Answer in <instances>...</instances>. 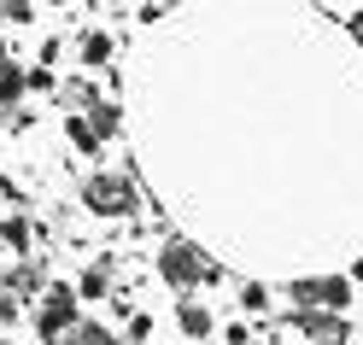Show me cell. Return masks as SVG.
Listing matches in <instances>:
<instances>
[{"label": "cell", "instance_id": "e0dca14e", "mask_svg": "<svg viewBox=\"0 0 363 345\" xmlns=\"http://www.w3.org/2000/svg\"><path fill=\"white\" fill-rule=\"evenodd\" d=\"M352 41L363 47V12H352Z\"/></svg>", "mask_w": 363, "mask_h": 345}, {"label": "cell", "instance_id": "6da1fadb", "mask_svg": "<svg viewBox=\"0 0 363 345\" xmlns=\"http://www.w3.org/2000/svg\"><path fill=\"white\" fill-rule=\"evenodd\" d=\"M71 328H77V293L48 287L41 293V310H35V334L41 339H71Z\"/></svg>", "mask_w": 363, "mask_h": 345}, {"label": "cell", "instance_id": "9c48e42d", "mask_svg": "<svg viewBox=\"0 0 363 345\" xmlns=\"http://www.w3.org/2000/svg\"><path fill=\"white\" fill-rule=\"evenodd\" d=\"M82 59H88V64H106V59H111V35H100V30L82 35Z\"/></svg>", "mask_w": 363, "mask_h": 345}, {"label": "cell", "instance_id": "ac0fdd59", "mask_svg": "<svg viewBox=\"0 0 363 345\" xmlns=\"http://www.w3.org/2000/svg\"><path fill=\"white\" fill-rule=\"evenodd\" d=\"M53 6H65V0H53Z\"/></svg>", "mask_w": 363, "mask_h": 345}, {"label": "cell", "instance_id": "5bb4252c", "mask_svg": "<svg viewBox=\"0 0 363 345\" xmlns=\"http://www.w3.org/2000/svg\"><path fill=\"white\" fill-rule=\"evenodd\" d=\"M0 18H12V24H24V18H30V0H0Z\"/></svg>", "mask_w": 363, "mask_h": 345}, {"label": "cell", "instance_id": "4fadbf2b", "mask_svg": "<svg viewBox=\"0 0 363 345\" xmlns=\"http://www.w3.org/2000/svg\"><path fill=\"white\" fill-rule=\"evenodd\" d=\"M0 234H6V240H12V246H30V222H24V217H12V222H6V228H0Z\"/></svg>", "mask_w": 363, "mask_h": 345}, {"label": "cell", "instance_id": "277c9868", "mask_svg": "<svg viewBox=\"0 0 363 345\" xmlns=\"http://www.w3.org/2000/svg\"><path fill=\"white\" fill-rule=\"evenodd\" d=\"M299 328H305L311 339H328V345L346 339V322H340V316H323V310H299Z\"/></svg>", "mask_w": 363, "mask_h": 345}, {"label": "cell", "instance_id": "7c38bea8", "mask_svg": "<svg viewBox=\"0 0 363 345\" xmlns=\"http://www.w3.org/2000/svg\"><path fill=\"white\" fill-rule=\"evenodd\" d=\"M82 298H106V269H88L82 275Z\"/></svg>", "mask_w": 363, "mask_h": 345}, {"label": "cell", "instance_id": "8fae6325", "mask_svg": "<svg viewBox=\"0 0 363 345\" xmlns=\"http://www.w3.org/2000/svg\"><path fill=\"white\" fill-rule=\"evenodd\" d=\"M18 88H24V71H18V64H0V106L18 100Z\"/></svg>", "mask_w": 363, "mask_h": 345}, {"label": "cell", "instance_id": "30bf717a", "mask_svg": "<svg viewBox=\"0 0 363 345\" xmlns=\"http://www.w3.org/2000/svg\"><path fill=\"white\" fill-rule=\"evenodd\" d=\"M88 111H94L88 123H94V135H100V141H106V135H118V106H88Z\"/></svg>", "mask_w": 363, "mask_h": 345}, {"label": "cell", "instance_id": "d6986e66", "mask_svg": "<svg viewBox=\"0 0 363 345\" xmlns=\"http://www.w3.org/2000/svg\"><path fill=\"white\" fill-rule=\"evenodd\" d=\"M0 240H6V234H0Z\"/></svg>", "mask_w": 363, "mask_h": 345}, {"label": "cell", "instance_id": "5b68a950", "mask_svg": "<svg viewBox=\"0 0 363 345\" xmlns=\"http://www.w3.org/2000/svg\"><path fill=\"white\" fill-rule=\"evenodd\" d=\"M316 305H323V310H346V305H352V281H346V275L316 281Z\"/></svg>", "mask_w": 363, "mask_h": 345}, {"label": "cell", "instance_id": "52a82bcc", "mask_svg": "<svg viewBox=\"0 0 363 345\" xmlns=\"http://www.w3.org/2000/svg\"><path fill=\"white\" fill-rule=\"evenodd\" d=\"M65 135H71V147H82V152L100 147V135H94V123H88V118H65Z\"/></svg>", "mask_w": 363, "mask_h": 345}, {"label": "cell", "instance_id": "9a60e30c", "mask_svg": "<svg viewBox=\"0 0 363 345\" xmlns=\"http://www.w3.org/2000/svg\"><path fill=\"white\" fill-rule=\"evenodd\" d=\"M12 287H41V264H24V269L12 275Z\"/></svg>", "mask_w": 363, "mask_h": 345}, {"label": "cell", "instance_id": "2e32d148", "mask_svg": "<svg viewBox=\"0 0 363 345\" xmlns=\"http://www.w3.org/2000/svg\"><path fill=\"white\" fill-rule=\"evenodd\" d=\"M0 322H18V298H0Z\"/></svg>", "mask_w": 363, "mask_h": 345}, {"label": "cell", "instance_id": "8992f818", "mask_svg": "<svg viewBox=\"0 0 363 345\" xmlns=\"http://www.w3.org/2000/svg\"><path fill=\"white\" fill-rule=\"evenodd\" d=\"M176 322H182V334H188V339H206V334H211V310H206V305H194V298L176 310Z\"/></svg>", "mask_w": 363, "mask_h": 345}, {"label": "cell", "instance_id": "ba28073f", "mask_svg": "<svg viewBox=\"0 0 363 345\" xmlns=\"http://www.w3.org/2000/svg\"><path fill=\"white\" fill-rule=\"evenodd\" d=\"M71 345H118V339H111V328H100V322H77Z\"/></svg>", "mask_w": 363, "mask_h": 345}, {"label": "cell", "instance_id": "ffe728a7", "mask_svg": "<svg viewBox=\"0 0 363 345\" xmlns=\"http://www.w3.org/2000/svg\"><path fill=\"white\" fill-rule=\"evenodd\" d=\"M0 345H6V339H0Z\"/></svg>", "mask_w": 363, "mask_h": 345}, {"label": "cell", "instance_id": "7a4b0ae2", "mask_svg": "<svg viewBox=\"0 0 363 345\" xmlns=\"http://www.w3.org/2000/svg\"><path fill=\"white\" fill-rule=\"evenodd\" d=\"M158 275H164L170 287H199V281L211 275V264L199 258V251H194L188 240H170L164 251H158Z\"/></svg>", "mask_w": 363, "mask_h": 345}, {"label": "cell", "instance_id": "3957f363", "mask_svg": "<svg viewBox=\"0 0 363 345\" xmlns=\"http://www.w3.org/2000/svg\"><path fill=\"white\" fill-rule=\"evenodd\" d=\"M82 205H88L94 217H129V211H135V188H129L123 176H94V181L82 188Z\"/></svg>", "mask_w": 363, "mask_h": 345}]
</instances>
